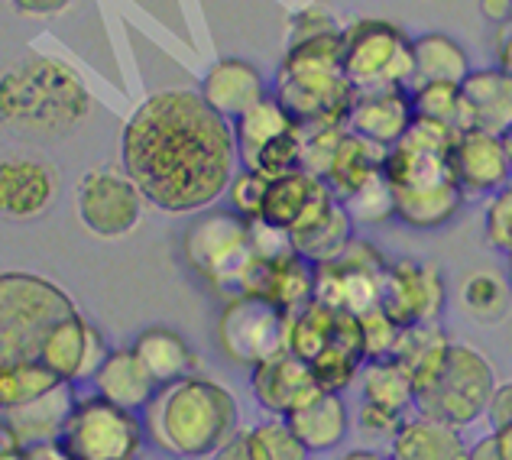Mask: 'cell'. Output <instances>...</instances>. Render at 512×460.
<instances>
[{"label":"cell","mask_w":512,"mask_h":460,"mask_svg":"<svg viewBox=\"0 0 512 460\" xmlns=\"http://www.w3.org/2000/svg\"><path fill=\"white\" fill-rule=\"evenodd\" d=\"M509 23H512V20H509Z\"/></svg>","instance_id":"9f6ffc18"},{"label":"cell","mask_w":512,"mask_h":460,"mask_svg":"<svg viewBox=\"0 0 512 460\" xmlns=\"http://www.w3.org/2000/svg\"><path fill=\"white\" fill-rule=\"evenodd\" d=\"M487 418H490V425H493V428H506V425H512V380L496 383L493 399H490V409H487Z\"/></svg>","instance_id":"ee69618b"},{"label":"cell","mask_w":512,"mask_h":460,"mask_svg":"<svg viewBox=\"0 0 512 460\" xmlns=\"http://www.w3.org/2000/svg\"><path fill=\"white\" fill-rule=\"evenodd\" d=\"M26 460H72V454L62 448L59 438H49V441L26 444Z\"/></svg>","instance_id":"7dc6e473"},{"label":"cell","mask_w":512,"mask_h":460,"mask_svg":"<svg viewBox=\"0 0 512 460\" xmlns=\"http://www.w3.org/2000/svg\"><path fill=\"white\" fill-rule=\"evenodd\" d=\"M133 354L143 360V367L159 386H169L175 380L198 373V354L188 341L172 328H146L137 341H133Z\"/></svg>","instance_id":"484cf974"},{"label":"cell","mask_w":512,"mask_h":460,"mask_svg":"<svg viewBox=\"0 0 512 460\" xmlns=\"http://www.w3.org/2000/svg\"><path fill=\"white\" fill-rule=\"evenodd\" d=\"M412 59H415V78L419 81H461L470 72V56L457 39L444 33H422L412 39Z\"/></svg>","instance_id":"f1b7e54d"},{"label":"cell","mask_w":512,"mask_h":460,"mask_svg":"<svg viewBox=\"0 0 512 460\" xmlns=\"http://www.w3.org/2000/svg\"><path fill=\"white\" fill-rule=\"evenodd\" d=\"M344 78L363 88H412V39L386 20H357L344 30Z\"/></svg>","instance_id":"9c48e42d"},{"label":"cell","mask_w":512,"mask_h":460,"mask_svg":"<svg viewBox=\"0 0 512 460\" xmlns=\"http://www.w3.org/2000/svg\"><path fill=\"white\" fill-rule=\"evenodd\" d=\"M461 299L467 315L480 321V324H496L509 315L512 308V286L509 279L500 273H490V269H480V273H470L464 279Z\"/></svg>","instance_id":"e575fe53"},{"label":"cell","mask_w":512,"mask_h":460,"mask_svg":"<svg viewBox=\"0 0 512 460\" xmlns=\"http://www.w3.org/2000/svg\"><path fill=\"white\" fill-rule=\"evenodd\" d=\"M250 243H253V256H260V260H279V256L295 253L289 230H282L263 218H250Z\"/></svg>","instance_id":"60d3db41"},{"label":"cell","mask_w":512,"mask_h":460,"mask_svg":"<svg viewBox=\"0 0 512 460\" xmlns=\"http://www.w3.org/2000/svg\"><path fill=\"white\" fill-rule=\"evenodd\" d=\"M182 253L188 266L214 289L240 295L244 276L253 263L250 218L237 211H208L188 224L182 237Z\"/></svg>","instance_id":"52a82bcc"},{"label":"cell","mask_w":512,"mask_h":460,"mask_svg":"<svg viewBox=\"0 0 512 460\" xmlns=\"http://www.w3.org/2000/svg\"><path fill=\"white\" fill-rule=\"evenodd\" d=\"M234 124L201 98L169 88L150 94L120 133V169L166 214L205 211L227 195L237 172Z\"/></svg>","instance_id":"6da1fadb"},{"label":"cell","mask_w":512,"mask_h":460,"mask_svg":"<svg viewBox=\"0 0 512 460\" xmlns=\"http://www.w3.org/2000/svg\"><path fill=\"white\" fill-rule=\"evenodd\" d=\"M59 444L72 460H137L146 444V428L137 412L101 399H75L65 415Z\"/></svg>","instance_id":"ba28073f"},{"label":"cell","mask_w":512,"mask_h":460,"mask_svg":"<svg viewBox=\"0 0 512 460\" xmlns=\"http://www.w3.org/2000/svg\"><path fill=\"white\" fill-rule=\"evenodd\" d=\"M500 65L512 75V23L503 26V36H500Z\"/></svg>","instance_id":"f907efd6"},{"label":"cell","mask_w":512,"mask_h":460,"mask_svg":"<svg viewBox=\"0 0 512 460\" xmlns=\"http://www.w3.org/2000/svg\"><path fill=\"white\" fill-rule=\"evenodd\" d=\"M493 431H496V438H500V448H503L506 460H512V425H506V428H493Z\"/></svg>","instance_id":"816d5d0a"},{"label":"cell","mask_w":512,"mask_h":460,"mask_svg":"<svg viewBox=\"0 0 512 460\" xmlns=\"http://www.w3.org/2000/svg\"><path fill=\"white\" fill-rule=\"evenodd\" d=\"M78 305L59 282L33 273H0V370L39 360L52 328Z\"/></svg>","instance_id":"8992f818"},{"label":"cell","mask_w":512,"mask_h":460,"mask_svg":"<svg viewBox=\"0 0 512 460\" xmlns=\"http://www.w3.org/2000/svg\"><path fill=\"white\" fill-rule=\"evenodd\" d=\"M509 260H512V256H509ZM509 286H512V269H509Z\"/></svg>","instance_id":"11a10c76"},{"label":"cell","mask_w":512,"mask_h":460,"mask_svg":"<svg viewBox=\"0 0 512 460\" xmlns=\"http://www.w3.org/2000/svg\"><path fill=\"white\" fill-rule=\"evenodd\" d=\"M286 422L295 431V438L305 444V451L318 454V451H331V448H338V444H344L350 431V412H347V402L341 399V392L318 389L302 409L286 415Z\"/></svg>","instance_id":"cb8c5ba5"},{"label":"cell","mask_w":512,"mask_h":460,"mask_svg":"<svg viewBox=\"0 0 512 460\" xmlns=\"http://www.w3.org/2000/svg\"><path fill=\"white\" fill-rule=\"evenodd\" d=\"M350 234H354V218H350L341 201H334L318 221H312L302 230H295V234H289V237H292L295 253L305 256L308 263H325V260H334V256L354 240Z\"/></svg>","instance_id":"4dcf8cb0"},{"label":"cell","mask_w":512,"mask_h":460,"mask_svg":"<svg viewBox=\"0 0 512 460\" xmlns=\"http://www.w3.org/2000/svg\"><path fill=\"white\" fill-rule=\"evenodd\" d=\"M409 98H412V111L419 120L438 124L451 133L470 130L467 107H464L461 85H457V81H419V85L409 88Z\"/></svg>","instance_id":"1f68e13d"},{"label":"cell","mask_w":512,"mask_h":460,"mask_svg":"<svg viewBox=\"0 0 512 460\" xmlns=\"http://www.w3.org/2000/svg\"><path fill=\"white\" fill-rule=\"evenodd\" d=\"M214 460H256L250 451V441H247V431H237L231 441H224L218 451L211 454Z\"/></svg>","instance_id":"bcb514c9"},{"label":"cell","mask_w":512,"mask_h":460,"mask_svg":"<svg viewBox=\"0 0 512 460\" xmlns=\"http://www.w3.org/2000/svg\"><path fill=\"white\" fill-rule=\"evenodd\" d=\"M344 30L289 43L276 75V98L299 127H347L354 85L341 69Z\"/></svg>","instance_id":"277c9868"},{"label":"cell","mask_w":512,"mask_h":460,"mask_svg":"<svg viewBox=\"0 0 512 460\" xmlns=\"http://www.w3.org/2000/svg\"><path fill=\"white\" fill-rule=\"evenodd\" d=\"M461 98L467 107L470 130L503 133L512 127V75L496 69H470L461 81Z\"/></svg>","instance_id":"7402d4cb"},{"label":"cell","mask_w":512,"mask_h":460,"mask_svg":"<svg viewBox=\"0 0 512 460\" xmlns=\"http://www.w3.org/2000/svg\"><path fill=\"white\" fill-rule=\"evenodd\" d=\"M13 10L23 13V17H59V13L69 10L75 0H10Z\"/></svg>","instance_id":"f6af8a7d"},{"label":"cell","mask_w":512,"mask_h":460,"mask_svg":"<svg viewBox=\"0 0 512 460\" xmlns=\"http://www.w3.org/2000/svg\"><path fill=\"white\" fill-rule=\"evenodd\" d=\"M360 318V341H363V357L376 360V357H393L396 354V344H399V334H402V324H396L386 311L376 305L370 311H363Z\"/></svg>","instance_id":"74e56055"},{"label":"cell","mask_w":512,"mask_h":460,"mask_svg":"<svg viewBox=\"0 0 512 460\" xmlns=\"http://www.w3.org/2000/svg\"><path fill=\"white\" fill-rule=\"evenodd\" d=\"M454 137L457 133L415 117L402 140L386 150L383 172L396 192H431V188L457 185L451 169Z\"/></svg>","instance_id":"7c38bea8"},{"label":"cell","mask_w":512,"mask_h":460,"mask_svg":"<svg viewBox=\"0 0 512 460\" xmlns=\"http://www.w3.org/2000/svg\"><path fill=\"white\" fill-rule=\"evenodd\" d=\"M444 279L441 269L422 263V260H399L386 266L383 289H380V308L396 324H425L438 321L444 311Z\"/></svg>","instance_id":"5bb4252c"},{"label":"cell","mask_w":512,"mask_h":460,"mask_svg":"<svg viewBox=\"0 0 512 460\" xmlns=\"http://www.w3.org/2000/svg\"><path fill=\"white\" fill-rule=\"evenodd\" d=\"M461 201L464 192L457 185L431 188V192H396V218L415 230H431L448 224L461 211Z\"/></svg>","instance_id":"d6a6232c"},{"label":"cell","mask_w":512,"mask_h":460,"mask_svg":"<svg viewBox=\"0 0 512 460\" xmlns=\"http://www.w3.org/2000/svg\"><path fill=\"white\" fill-rule=\"evenodd\" d=\"M266 78L247 59H218L201 78V98H205L214 111L234 124L240 114H247L253 104L266 98Z\"/></svg>","instance_id":"44dd1931"},{"label":"cell","mask_w":512,"mask_h":460,"mask_svg":"<svg viewBox=\"0 0 512 460\" xmlns=\"http://www.w3.org/2000/svg\"><path fill=\"white\" fill-rule=\"evenodd\" d=\"M467 460H506V454L500 448V438H496V431H490V435L480 438L477 444H470Z\"/></svg>","instance_id":"c3c4849f"},{"label":"cell","mask_w":512,"mask_h":460,"mask_svg":"<svg viewBox=\"0 0 512 460\" xmlns=\"http://www.w3.org/2000/svg\"><path fill=\"white\" fill-rule=\"evenodd\" d=\"M315 266V302L334 311L363 315L380 305V289L386 276V260L367 240H350L347 247Z\"/></svg>","instance_id":"8fae6325"},{"label":"cell","mask_w":512,"mask_h":460,"mask_svg":"<svg viewBox=\"0 0 512 460\" xmlns=\"http://www.w3.org/2000/svg\"><path fill=\"white\" fill-rule=\"evenodd\" d=\"M250 451L256 460H305L308 451L305 444L295 438V431L289 428L286 418H269V422L256 425L247 431Z\"/></svg>","instance_id":"8d00e7d4"},{"label":"cell","mask_w":512,"mask_h":460,"mask_svg":"<svg viewBox=\"0 0 512 460\" xmlns=\"http://www.w3.org/2000/svg\"><path fill=\"white\" fill-rule=\"evenodd\" d=\"M467 454L470 448L461 438V428L415 415L396 428L389 460H467Z\"/></svg>","instance_id":"d4e9b609"},{"label":"cell","mask_w":512,"mask_h":460,"mask_svg":"<svg viewBox=\"0 0 512 460\" xmlns=\"http://www.w3.org/2000/svg\"><path fill=\"white\" fill-rule=\"evenodd\" d=\"M94 392L101 399L120 405V409L140 412L150 405V399L156 396L159 383L150 376V370L143 367V360L133 354V347L124 350H111L104 357V363L91 376Z\"/></svg>","instance_id":"603a6c76"},{"label":"cell","mask_w":512,"mask_h":460,"mask_svg":"<svg viewBox=\"0 0 512 460\" xmlns=\"http://www.w3.org/2000/svg\"><path fill=\"white\" fill-rule=\"evenodd\" d=\"M59 386H62L59 373H52L43 360L13 363V367L0 370V412H13V409H23V405H33L36 399L49 396V392Z\"/></svg>","instance_id":"836d02e7"},{"label":"cell","mask_w":512,"mask_h":460,"mask_svg":"<svg viewBox=\"0 0 512 460\" xmlns=\"http://www.w3.org/2000/svg\"><path fill=\"white\" fill-rule=\"evenodd\" d=\"M78 218L94 237L117 240L137 230L150 201L124 169H91L75 188Z\"/></svg>","instance_id":"4fadbf2b"},{"label":"cell","mask_w":512,"mask_h":460,"mask_svg":"<svg viewBox=\"0 0 512 460\" xmlns=\"http://www.w3.org/2000/svg\"><path fill=\"white\" fill-rule=\"evenodd\" d=\"M341 460H389V457L376 454V451H367V448H360V451H347Z\"/></svg>","instance_id":"f5cc1de1"},{"label":"cell","mask_w":512,"mask_h":460,"mask_svg":"<svg viewBox=\"0 0 512 460\" xmlns=\"http://www.w3.org/2000/svg\"><path fill=\"white\" fill-rule=\"evenodd\" d=\"M402 422H406V418H399V415L386 412V409H376V405H370V402L360 405V428L370 431V435H389V438H393Z\"/></svg>","instance_id":"7bdbcfd3"},{"label":"cell","mask_w":512,"mask_h":460,"mask_svg":"<svg viewBox=\"0 0 512 460\" xmlns=\"http://www.w3.org/2000/svg\"><path fill=\"white\" fill-rule=\"evenodd\" d=\"M483 227H487V240L493 247L512 256V182L490 195L487 221H483Z\"/></svg>","instance_id":"ab89813d"},{"label":"cell","mask_w":512,"mask_h":460,"mask_svg":"<svg viewBox=\"0 0 512 460\" xmlns=\"http://www.w3.org/2000/svg\"><path fill=\"white\" fill-rule=\"evenodd\" d=\"M292 315L263 295H231L218 318V344L240 367H256L269 357L289 350Z\"/></svg>","instance_id":"30bf717a"},{"label":"cell","mask_w":512,"mask_h":460,"mask_svg":"<svg viewBox=\"0 0 512 460\" xmlns=\"http://www.w3.org/2000/svg\"><path fill=\"white\" fill-rule=\"evenodd\" d=\"M107 354H111V347H107L104 334L94 328L82 311H75V315L62 318L56 328H52L39 360H43L52 373H59L62 383L75 386L82 380H91Z\"/></svg>","instance_id":"e0dca14e"},{"label":"cell","mask_w":512,"mask_h":460,"mask_svg":"<svg viewBox=\"0 0 512 460\" xmlns=\"http://www.w3.org/2000/svg\"><path fill=\"white\" fill-rule=\"evenodd\" d=\"M454 182L464 195H493L512 182V159L500 133L464 130L451 146Z\"/></svg>","instance_id":"2e32d148"},{"label":"cell","mask_w":512,"mask_h":460,"mask_svg":"<svg viewBox=\"0 0 512 460\" xmlns=\"http://www.w3.org/2000/svg\"><path fill=\"white\" fill-rule=\"evenodd\" d=\"M480 13L487 20L506 26L512 20V0H480Z\"/></svg>","instance_id":"681fc988"},{"label":"cell","mask_w":512,"mask_h":460,"mask_svg":"<svg viewBox=\"0 0 512 460\" xmlns=\"http://www.w3.org/2000/svg\"><path fill=\"white\" fill-rule=\"evenodd\" d=\"M341 205L354 218V224H383L389 218H396V192L393 182L386 179V172H373L367 182L357 185Z\"/></svg>","instance_id":"d590c367"},{"label":"cell","mask_w":512,"mask_h":460,"mask_svg":"<svg viewBox=\"0 0 512 460\" xmlns=\"http://www.w3.org/2000/svg\"><path fill=\"white\" fill-rule=\"evenodd\" d=\"M59 192V175L39 156H0V218L36 221Z\"/></svg>","instance_id":"9a60e30c"},{"label":"cell","mask_w":512,"mask_h":460,"mask_svg":"<svg viewBox=\"0 0 512 460\" xmlns=\"http://www.w3.org/2000/svg\"><path fill=\"white\" fill-rule=\"evenodd\" d=\"M360 389H363V402L376 405V409H386L399 418H406L409 409H415V383H412V370L396 357H376V360H363L360 367Z\"/></svg>","instance_id":"4316f807"},{"label":"cell","mask_w":512,"mask_h":460,"mask_svg":"<svg viewBox=\"0 0 512 460\" xmlns=\"http://www.w3.org/2000/svg\"><path fill=\"white\" fill-rule=\"evenodd\" d=\"M412 120L415 111L409 88H363L354 91V101H350L347 130L389 150L412 127Z\"/></svg>","instance_id":"ffe728a7"},{"label":"cell","mask_w":512,"mask_h":460,"mask_svg":"<svg viewBox=\"0 0 512 460\" xmlns=\"http://www.w3.org/2000/svg\"><path fill=\"white\" fill-rule=\"evenodd\" d=\"M266 185L269 179L253 169H240L234 172L231 185H227V201H231V211L244 214V218H260L263 198H266Z\"/></svg>","instance_id":"f35d334b"},{"label":"cell","mask_w":512,"mask_h":460,"mask_svg":"<svg viewBox=\"0 0 512 460\" xmlns=\"http://www.w3.org/2000/svg\"><path fill=\"white\" fill-rule=\"evenodd\" d=\"M295 127H299V124H295L292 114L279 104L276 94H266L260 104H253L247 114H240L234 120V137H237L240 166H244L247 159H253L256 153H260L269 140H276V137H282V133H289Z\"/></svg>","instance_id":"f546056e"},{"label":"cell","mask_w":512,"mask_h":460,"mask_svg":"<svg viewBox=\"0 0 512 460\" xmlns=\"http://www.w3.org/2000/svg\"><path fill=\"white\" fill-rule=\"evenodd\" d=\"M91 91L72 65L30 56L0 72V127L26 137H65L91 114Z\"/></svg>","instance_id":"3957f363"},{"label":"cell","mask_w":512,"mask_h":460,"mask_svg":"<svg viewBox=\"0 0 512 460\" xmlns=\"http://www.w3.org/2000/svg\"><path fill=\"white\" fill-rule=\"evenodd\" d=\"M412 383L415 412L464 431L487 415L500 380L493 363L477 347L444 341L422 363H415Z\"/></svg>","instance_id":"5b68a950"},{"label":"cell","mask_w":512,"mask_h":460,"mask_svg":"<svg viewBox=\"0 0 512 460\" xmlns=\"http://www.w3.org/2000/svg\"><path fill=\"white\" fill-rule=\"evenodd\" d=\"M289 43H295V39H308V36H318V33H334L341 30V23L331 17V13L325 7H305L292 17L289 23Z\"/></svg>","instance_id":"b9f144b4"},{"label":"cell","mask_w":512,"mask_h":460,"mask_svg":"<svg viewBox=\"0 0 512 460\" xmlns=\"http://www.w3.org/2000/svg\"><path fill=\"white\" fill-rule=\"evenodd\" d=\"M334 201L338 198H334L325 179H318V175L305 169H295L289 175H279V179H269L260 218L295 234V230L318 221Z\"/></svg>","instance_id":"ac0fdd59"},{"label":"cell","mask_w":512,"mask_h":460,"mask_svg":"<svg viewBox=\"0 0 512 460\" xmlns=\"http://www.w3.org/2000/svg\"><path fill=\"white\" fill-rule=\"evenodd\" d=\"M503 140H506V150H509V159H512V127L503 133Z\"/></svg>","instance_id":"db71d44e"},{"label":"cell","mask_w":512,"mask_h":460,"mask_svg":"<svg viewBox=\"0 0 512 460\" xmlns=\"http://www.w3.org/2000/svg\"><path fill=\"white\" fill-rule=\"evenodd\" d=\"M250 389L269 415L286 418L295 409H302L321 386L302 357H295L292 350H282V354L256 363L250 373Z\"/></svg>","instance_id":"d6986e66"},{"label":"cell","mask_w":512,"mask_h":460,"mask_svg":"<svg viewBox=\"0 0 512 460\" xmlns=\"http://www.w3.org/2000/svg\"><path fill=\"white\" fill-rule=\"evenodd\" d=\"M143 428L159 451L201 460L237 435L240 409L231 389L195 373L156 389L143 409Z\"/></svg>","instance_id":"7a4b0ae2"},{"label":"cell","mask_w":512,"mask_h":460,"mask_svg":"<svg viewBox=\"0 0 512 460\" xmlns=\"http://www.w3.org/2000/svg\"><path fill=\"white\" fill-rule=\"evenodd\" d=\"M383 162H386V146L347 130L338 143V150H334V159L325 172V182L334 192V198L344 201L357 185L367 182L373 172H380Z\"/></svg>","instance_id":"83f0119b"}]
</instances>
